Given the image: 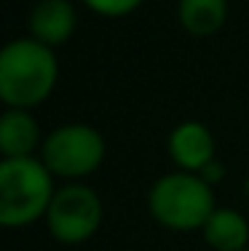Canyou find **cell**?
Here are the masks:
<instances>
[{
  "label": "cell",
  "mask_w": 249,
  "mask_h": 251,
  "mask_svg": "<svg viewBox=\"0 0 249 251\" xmlns=\"http://www.w3.org/2000/svg\"><path fill=\"white\" fill-rule=\"evenodd\" d=\"M59 62L51 46L35 38H14L0 51V99L14 110H35L51 97Z\"/></svg>",
  "instance_id": "cell-1"
},
{
  "label": "cell",
  "mask_w": 249,
  "mask_h": 251,
  "mask_svg": "<svg viewBox=\"0 0 249 251\" xmlns=\"http://www.w3.org/2000/svg\"><path fill=\"white\" fill-rule=\"evenodd\" d=\"M54 179L38 155L0 160V225L27 227L46 219L56 195Z\"/></svg>",
  "instance_id": "cell-2"
},
{
  "label": "cell",
  "mask_w": 249,
  "mask_h": 251,
  "mask_svg": "<svg viewBox=\"0 0 249 251\" xmlns=\"http://www.w3.org/2000/svg\"><path fill=\"white\" fill-rule=\"evenodd\" d=\"M150 217L161 227L174 232H193L206 225L215 211V190L204 174L193 171H169L153 182L147 193Z\"/></svg>",
  "instance_id": "cell-3"
},
{
  "label": "cell",
  "mask_w": 249,
  "mask_h": 251,
  "mask_svg": "<svg viewBox=\"0 0 249 251\" xmlns=\"http://www.w3.org/2000/svg\"><path fill=\"white\" fill-rule=\"evenodd\" d=\"M105 155H108L105 136L91 123L56 126L40 147V158L51 174L70 182L91 176L105 163Z\"/></svg>",
  "instance_id": "cell-4"
},
{
  "label": "cell",
  "mask_w": 249,
  "mask_h": 251,
  "mask_svg": "<svg viewBox=\"0 0 249 251\" xmlns=\"http://www.w3.org/2000/svg\"><path fill=\"white\" fill-rule=\"evenodd\" d=\"M102 217L105 208L97 190L81 182H70L56 190L46 214V227L54 241L64 246H78L97 235V230L102 227Z\"/></svg>",
  "instance_id": "cell-5"
},
{
  "label": "cell",
  "mask_w": 249,
  "mask_h": 251,
  "mask_svg": "<svg viewBox=\"0 0 249 251\" xmlns=\"http://www.w3.org/2000/svg\"><path fill=\"white\" fill-rule=\"evenodd\" d=\"M169 158L180 171H193V174H204L209 166H215V134L209 126L201 121H182L171 128L169 142H166Z\"/></svg>",
  "instance_id": "cell-6"
},
{
  "label": "cell",
  "mask_w": 249,
  "mask_h": 251,
  "mask_svg": "<svg viewBox=\"0 0 249 251\" xmlns=\"http://www.w3.org/2000/svg\"><path fill=\"white\" fill-rule=\"evenodd\" d=\"M78 16L70 0H38L29 11V38L59 49L75 32Z\"/></svg>",
  "instance_id": "cell-7"
},
{
  "label": "cell",
  "mask_w": 249,
  "mask_h": 251,
  "mask_svg": "<svg viewBox=\"0 0 249 251\" xmlns=\"http://www.w3.org/2000/svg\"><path fill=\"white\" fill-rule=\"evenodd\" d=\"M43 147L38 121L29 110H14L5 107L0 115V152L3 158H27Z\"/></svg>",
  "instance_id": "cell-8"
},
{
  "label": "cell",
  "mask_w": 249,
  "mask_h": 251,
  "mask_svg": "<svg viewBox=\"0 0 249 251\" xmlns=\"http://www.w3.org/2000/svg\"><path fill=\"white\" fill-rule=\"evenodd\" d=\"M206 246L215 251H244L249 249V222L233 208H220L212 211L206 225L201 227Z\"/></svg>",
  "instance_id": "cell-9"
},
{
  "label": "cell",
  "mask_w": 249,
  "mask_h": 251,
  "mask_svg": "<svg viewBox=\"0 0 249 251\" xmlns=\"http://www.w3.org/2000/svg\"><path fill=\"white\" fill-rule=\"evenodd\" d=\"M177 19L193 38H212L228 19V0H180Z\"/></svg>",
  "instance_id": "cell-10"
},
{
  "label": "cell",
  "mask_w": 249,
  "mask_h": 251,
  "mask_svg": "<svg viewBox=\"0 0 249 251\" xmlns=\"http://www.w3.org/2000/svg\"><path fill=\"white\" fill-rule=\"evenodd\" d=\"M81 3L105 19H121V16L134 14L142 5V0H81Z\"/></svg>",
  "instance_id": "cell-11"
},
{
  "label": "cell",
  "mask_w": 249,
  "mask_h": 251,
  "mask_svg": "<svg viewBox=\"0 0 249 251\" xmlns=\"http://www.w3.org/2000/svg\"><path fill=\"white\" fill-rule=\"evenodd\" d=\"M244 251H249V249H244Z\"/></svg>",
  "instance_id": "cell-12"
}]
</instances>
